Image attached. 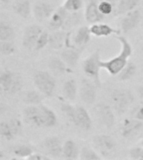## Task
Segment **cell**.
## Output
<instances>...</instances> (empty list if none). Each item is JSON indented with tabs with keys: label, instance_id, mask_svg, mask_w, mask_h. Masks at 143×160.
<instances>
[{
	"label": "cell",
	"instance_id": "ba28073f",
	"mask_svg": "<svg viewBox=\"0 0 143 160\" xmlns=\"http://www.w3.org/2000/svg\"><path fill=\"white\" fill-rule=\"evenodd\" d=\"M42 32L43 28L39 25L32 24L28 26L24 29V32L23 34V47L28 50L34 48L38 38Z\"/></svg>",
	"mask_w": 143,
	"mask_h": 160
},
{
	"label": "cell",
	"instance_id": "5b68a950",
	"mask_svg": "<svg viewBox=\"0 0 143 160\" xmlns=\"http://www.w3.org/2000/svg\"><path fill=\"white\" fill-rule=\"evenodd\" d=\"M134 101V96L130 90L115 89L110 94V102L118 114H124Z\"/></svg>",
	"mask_w": 143,
	"mask_h": 160
},
{
	"label": "cell",
	"instance_id": "277c9868",
	"mask_svg": "<svg viewBox=\"0 0 143 160\" xmlns=\"http://www.w3.org/2000/svg\"><path fill=\"white\" fill-rule=\"evenodd\" d=\"M34 84L45 97H51L55 92L56 81L53 75L46 71H37L33 78Z\"/></svg>",
	"mask_w": 143,
	"mask_h": 160
},
{
	"label": "cell",
	"instance_id": "8fae6325",
	"mask_svg": "<svg viewBox=\"0 0 143 160\" xmlns=\"http://www.w3.org/2000/svg\"><path fill=\"white\" fill-rule=\"evenodd\" d=\"M93 143L104 153L112 152L116 147V142L112 137L106 134H98L93 137Z\"/></svg>",
	"mask_w": 143,
	"mask_h": 160
},
{
	"label": "cell",
	"instance_id": "ab89813d",
	"mask_svg": "<svg viewBox=\"0 0 143 160\" xmlns=\"http://www.w3.org/2000/svg\"><path fill=\"white\" fill-rule=\"evenodd\" d=\"M9 122L10 127L12 129V132L14 135V137H16L17 135H19L22 131V122L18 118H13L8 121Z\"/></svg>",
	"mask_w": 143,
	"mask_h": 160
},
{
	"label": "cell",
	"instance_id": "e575fe53",
	"mask_svg": "<svg viewBox=\"0 0 143 160\" xmlns=\"http://www.w3.org/2000/svg\"><path fill=\"white\" fill-rule=\"evenodd\" d=\"M82 6L83 0H66L63 4V7L70 12L80 11Z\"/></svg>",
	"mask_w": 143,
	"mask_h": 160
},
{
	"label": "cell",
	"instance_id": "ffe728a7",
	"mask_svg": "<svg viewBox=\"0 0 143 160\" xmlns=\"http://www.w3.org/2000/svg\"><path fill=\"white\" fill-rule=\"evenodd\" d=\"M80 149L76 142L73 140H66L63 143L62 157L65 159H77L80 158Z\"/></svg>",
	"mask_w": 143,
	"mask_h": 160
},
{
	"label": "cell",
	"instance_id": "7a4b0ae2",
	"mask_svg": "<svg viewBox=\"0 0 143 160\" xmlns=\"http://www.w3.org/2000/svg\"><path fill=\"white\" fill-rule=\"evenodd\" d=\"M100 62L101 59L100 50L93 52L90 56L85 58L82 62L83 72L89 78L92 80V82L98 88H100L101 85L100 77V71L101 68Z\"/></svg>",
	"mask_w": 143,
	"mask_h": 160
},
{
	"label": "cell",
	"instance_id": "d4e9b609",
	"mask_svg": "<svg viewBox=\"0 0 143 160\" xmlns=\"http://www.w3.org/2000/svg\"><path fill=\"white\" fill-rule=\"evenodd\" d=\"M67 33H65L64 31L56 30L54 31L52 34L50 36V42L49 45L53 49H60L64 47L65 44V40H66Z\"/></svg>",
	"mask_w": 143,
	"mask_h": 160
},
{
	"label": "cell",
	"instance_id": "836d02e7",
	"mask_svg": "<svg viewBox=\"0 0 143 160\" xmlns=\"http://www.w3.org/2000/svg\"><path fill=\"white\" fill-rule=\"evenodd\" d=\"M0 135L6 140H12L14 137L8 121H2L0 122Z\"/></svg>",
	"mask_w": 143,
	"mask_h": 160
},
{
	"label": "cell",
	"instance_id": "7402d4cb",
	"mask_svg": "<svg viewBox=\"0 0 143 160\" xmlns=\"http://www.w3.org/2000/svg\"><path fill=\"white\" fill-rule=\"evenodd\" d=\"M13 10L19 17L28 18L31 15L32 7L29 0H16L13 4Z\"/></svg>",
	"mask_w": 143,
	"mask_h": 160
},
{
	"label": "cell",
	"instance_id": "4dcf8cb0",
	"mask_svg": "<svg viewBox=\"0 0 143 160\" xmlns=\"http://www.w3.org/2000/svg\"><path fill=\"white\" fill-rule=\"evenodd\" d=\"M61 110L68 118V119L72 122L73 124L75 125L76 122V107L73 106L67 102H61Z\"/></svg>",
	"mask_w": 143,
	"mask_h": 160
},
{
	"label": "cell",
	"instance_id": "74e56055",
	"mask_svg": "<svg viewBox=\"0 0 143 160\" xmlns=\"http://www.w3.org/2000/svg\"><path fill=\"white\" fill-rule=\"evenodd\" d=\"M98 7H99L100 12L105 16L110 15V13H112L114 9H115V5L113 4L111 2H110L109 0H102L98 4Z\"/></svg>",
	"mask_w": 143,
	"mask_h": 160
},
{
	"label": "cell",
	"instance_id": "6da1fadb",
	"mask_svg": "<svg viewBox=\"0 0 143 160\" xmlns=\"http://www.w3.org/2000/svg\"><path fill=\"white\" fill-rule=\"evenodd\" d=\"M116 38L119 40V42L121 44V51L120 53L112 58L107 61H102L100 62L101 68H104L109 72V74L112 76H116L120 73V72L123 69V68L127 64L128 59L132 53V48L126 38L123 36L118 35Z\"/></svg>",
	"mask_w": 143,
	"mask_h": 160
},
{
	"label": "cell",
	"instance_id": "44dd1931",
	"mask_svg": "<svg viewBox=\"0 0 143 160\" xmlns=\"http://www.w3.org/2000/svg\"><path fill=\"white\" fill-rule=\"evenodd\" d=\"M90 28L86 26L80 27L75 32V36L73 38V43L78 48H85L90 39Z\"/></svg>",
	"mask_w": 143,
	"mask_h": 160
},
{
	"label": "cell",
	"instance_id": "4fadbf2b",
	"mask_svg": "<svg viewBox=\"0 0 143 160\" xmlns=\"http://www.w3.org/2000/svg\"><path fill=\"white\" fill-rule=\"evenodd\" d=\"M140 12L138 9H134L130 12L125 13V17L121 20V30L123 32H130L135 29L140 23Z\"/></svg>",
	"mask_w": 143,
	"mask_h": 160
},
{
	"label": "cell",
	"instance_id": "f6af8a7d",
	"mask_svg": "<svg viewBox=\"0 0 143 160\" xmlns=\"http://www.w3.org/2000/svg\"><path fill=\"white\" fill-rule=\"evenodd\" d=\"M10 2V0H0L1 4H8Z\"/></svg>",
	"mask_w": 143,
	"mask_h": 160
},
{
	"label": "cell",
	"instance_id": "52a82bcc",
	"mask_svg": "<svg viewBox=\"0 0 143 160\" xmlns=\"http://www.w3.org/2000/svg\"><path fill=\"white\" fill-rule=\"evenodd\" d=\"M23 116L25 122L36 127H45L44 114L40 105H28L24 109Z\"/></svg>",
	"mask_w": 143,
	"mask_h": 160
},
{
	"label": "cell",
	"instance_id": "c3c4849f",
	"mask_svg": "<svg viewBox=\"0 0 143 160\" xmlns=\"http://www.w3.org/2000/svg\"><path fill=\"white\" fill-rule=\"evenodd\" d=\"M142 51H143V44H142Z\"/></svg>",
	"mask_w": 143,
	"mask_h": 160
},
{
	"label": "cell",
	"instance_id": "d6a6232c",
	"mask_svg": "<svg viewBox=\"0 0 143 160\" xmlns=\"http://www.w3.org/2000/svg\"><path fill=\"white\" fill-rule=\"evenodd\" d=\"M80 158L82 160H100V156L92 148L83 147L80 149Z\"/></svg>",
	"mask_w": 143,
	"mask_h": 160
},
{
	"label": "cell",
	"instance_id": "603a6c76",
	"mask_svg": "<svg viewBox=\"0 0 143 160\" xmlns=\"http://www.w3.org/2000/svg\"><path fill=\"white\" fill-rule=\"evenodd\" d=\"M49 68L53 72L56 74H65L71 72L70 68L61 58L54 57L49 61Z\"/></svg>",
	"mask_w": 143,
	"mask_h": 160
},
{
	"label": "cell",
	"instance_id": "83f0119b",
	"mask_svg": "<svg viewBox=\"0 0 143 160\" xmlns=\"http://www.w3.org/2000/svg\"><path fill=\"white\" fill-rule=\"evenodd\" d=\"M41 92L34 90H30L24 94V97L23 98L24 102L28 105H40L42 103L44 97Z\"/></svg>",
	"mask_w": 143,
	"mask_h": 160
},
{
	"label": "cell",
	"instance_id": "8d00e7d4",
	"mask_svg": "<svg viewBox=\"0 0 143 160\" xmlns=\"http://www.w3.org/2000/svg\"><path fill=\"white\" fill-rule=\"evenodd\" d=\"M15 51V46L11 41H1L0 42V52L3 56L12 55Z\"/></svg>",
	"mask_w": 143,
	"mask_h": 160
},
{
	"label": "cell",
	"instance_id": "9c48e42d",
	"mask_svg": "<svg viewBox=\"0 0 143 160\" xmlns=\"http://www.w3.org/2000/svg\"><path fill=\"white\" fill-rule=\"evenodd\" d=\"M96 85L90 80L82 79L80 89V98L85 104L91 105L96 99Z\"/></svg>",
	"mask_w": 143,
	"mask_h": 160
},
{
	"label": "cell",
	"instance_id": "60d3db41",
	"mask_svg": "<svg viewBox=\"0 0 143 160\" xmlns=\"http://www.w3.org/2000/svg\"><path fill=\"white\" fill-rule=\"evenodd\" d=\"M129 154H130V158H132V159L143 160V146L134 147L130 148Z\"/></svg>",
	"mask_w": 143,
	"mask_h": 160
},
{
	"label": "cell",
	"instance_id": "7dc6e473",
	"mask_svg": "<svg viewBox=\"0 0 143 160\" xmlns=\"http://www.w3.org/2000/svg\"><path fill=\"white\" fill-rule=\"evenodd\" d=\"M140 137H141L143 138V133H142V134H141V136H140Z\"/></svg>",
	"mask_w": 143,
	"mask_h": 160
},
{
	"label": "cell",
	"instance_id": "cb8c5ba5",
	"mask_svg": "<svg viewBox=\"0 0 143 160\" xmlns=\"http://www.w3.org/2000/svg\"><path fill=\"white\" fill-rule=\"evenodd\" d=\"M77 82L74 78L66 80L63 85V93L66 99L69 101H75L77 96Z\"/></svg>",
	"mask_w": 143,
	"mask_h": 160
},
{
	"label": "cell",
	"instance_id": "f1b7e54d",
	"mask_svg": "<svg viewBox=\"0 0 143 160\" xmlns=\"http://www.w3.org/2000/svg\"><path fill=\"white\" fill-rule=\"evenodd\" d=\"M14 37V30L12 26L4 21L0 22V40L1 41H11Z\"/></svg>",
	"mask_w": 143,
	"mask_h": 160
},
{
	"label": "cell",
	"instance_id": "484cf974",
	"mask_svg": "<svg viewBox=\"0 0 143 160\" xmlns=\"http://www.w3.org/2000/svg\"><path fill=\"white\" fill-rule=\"evenodd\" d=\"M140 0H117L115 12L117 14H125L135 9Z\"/></svg>",
	"mask_w": 143,
	"mask_h": 160
},
{
	"label": "cell",
	"instance_id": "4316f807",
	"mask_svg": "<svg viewBox=\"0 0 143 160\" xmlns=\"http://www.w3.org/2000/svg\"><path fill=\"white\" fill-rule=\"evenodd\" d=\"M42 108L43 114H44V122H45V127L52 128L56 125L57 123V116L55 112L50 108L45 106L44 104H40Z\"/></svg>",
	"mask_w": 143,
	"mask_h": 160
},
{
	"label": "cell",
	"instance_id": "f35d334b",
	"mask_svg": "<svg viewBox=\"0 0 143 160\" xmlns=\"http://www.w3.org/2000/svg\"><path fill=\"white\" fill-rule=\"evenodd\" d=\"M80 21V17L79 15V12H70L69 15H68V18L66 21H65V23L64 25V27L66 28H70L75 27V25H77Z\"/></svg>",
	"mask_w": 143,
	"mask_h": 160
},
{
	"label": "cell",
	"instance_id": "3957f363",
	"mask_svg": "<svg viewBox=\"0 0 143 160\" xmlns=\"http://www.w3.org/2000/svg\"><path fill=\"white\" fill-rule=\"evenodd\" d=\"M0 86L6 94H15L22 89V78L17 72L4 70L0 74Z\"/></svg>",
	"mask_w": 143,
	"mask_h": 160
},
{
	"label": "cell",
	"instance_id": "ac0fdd59",
	"mask_svg": "<svg viewBox=\"0 0 143 160\" xmlns=\"http://www.w3.org/2000/svg\"><path fill=\"white\" fill-rule=\"evenodd\" d=\"M76 107V122L75 126L85 131H89L92 127V120L89 112L82 106Z\"/></svg>",
	"mask_w": 143,
	"mask_h": 160
},
{
	"label": "cell",
	"instance_id": "d590c367",
	"mask_svg": "<svg viewBox=\"0 0 143 160\" xmlns=\"http://www.w3.org/2000/svg\"><path fill=\"white\" fill-rule=\"evenodd\" d=\"M50 34L47 32V31L43 30V32H41V34L40 35V37L38 38L34 49L37 50V51H40V50L45 48L49 44V42H50Z\"/></svg>",
	"mask_w": 143,
	"mask_h": 160
},
{
	"label": "cell",
	"instance_id": "ee69618b",
	"mask_svg": "<svg viewBox=\"0 0 143 160\" xmlns=\"http://www.w3.org/2000/svg\"><path fill=\"white\" fill-rule=\"evenodd\" d=\"M138 94H139L140 98H142L143 99V85L140 86L139 88H138Z\"/></svg>",
	"mask_w": 143,
	"mask_h": 160
},
{
	"label": "cell",
	"instance_id": "f546056e",
	"mask_svg": "<svg viewBox=\"0 0 143 160\" xmlns=\"http://www.w3.org/2000/svg\"><path fill=\"white\" fill-rule=\"evenodd\" d=\"M135 71H136V66L135 63L132 62H128L127 64L123 68V69L117 76L120 81H127L135 75Z\"/></svg>",
	"mask_w": 143,
	"mask_h": 160
},
{
	"label": "cell",
	"instance_id": "5bb4252c",
	"mask_svg": "<svg viewBox=\"0 0 143 160\" xmlns=\"http://www.w3.org/2000/svg\"><path fill=\"white\" fill-rule=\"evenodd\" d=\"M69 13L70 12H68L63 6L58 8L49 20V27L50 29L53 31H56L64 27Z\"/></svg>",
	"mask_w": 143,
	"mask_h": 160
},
{
	"label": "cell",
	"instance_id": "8992f818",
	"mask_svg": "<svg viewBox=\"0 0 143 160\" xmlns=\"http://www.w3.org/2000/svg\"><path fill=\"white\" fill-rule=\"evenodd\" d=\"M41 148L44 153L49 156L51 159L62 156L63 144L60 138L56 136H50L45 138L41 142Z\"/></svg>",
	"mask_w": 143,
	"mask_h": 160
},
{
	"label": "cell",
	"instance_id": "9a60e30c",
	"mask_svg": "<svg viewBox=\"0 0 143 160\" xmlns=\"http://www.w3.org/2000/svg\"><path fill=\"white\" fill-rule=\"evenodd\" d=\"M98 118L103 125L106 128H111L115 124V114L112 108L109 105L105 103H101L98 105L96 108Z\"/></svg>",
	"mask_w": 143,
	"mask_h": 160
},
{
	"label": "cell",
	"instance_id": "7c38bea8",
	"mask_svg": "<svg viewBox=\"0 0 143 160\" xmlns=\"http://www.w3.org/2000/svg\"><path fill=\"white\" fill-rule=\"evenodd\" d=\"M143 128V122L141 120L133 118V119L124 120L121 128V134L125 138H130L135 134H137Z\"/></svg>",
	"mask_w": 143,
	"mask_h": 160
},
{
	"label": "cell",
	"instance_id": "30bf717a",
	"mask_svg": "<svg viewBox=\"0 0 143 160\" xmlns=\"http://www.w3.org/2000/svg\"><path fill=\"white\" fill-rule=\"evenodd\" d=\"M54 12V6L49 2L45 1H38L33 7L34 16L39 22H43L48 18H50Z\"/></svg>",
	"mask_w": 143,
	"mask_h": 160
},
{
	"label": "cell",
	"instance_id": "b9f144b4",
	"mask_svg": "<svg viewBox=\"0 0 143 160\" xmlns=\"http://www.w3.org/2000/svg\"><path fill=\"white\" fill-rule=\"evenodd\" d=\"M132 115L133 118L143 121V102H141L140 104H139L134 108Z\"/></svg>",
	"mask_w": 143,
	"mask_h": 160
},
{
	"label": "cell",
	"instance_id": "d6986e66",
	"mask_svg": "<svg viewBox=\"0 0 143 160\" xmlns=\"http://www.w3.org/2000/svg\"><path fill=\"white\" fill-rule=\"evenodd\" d=\"M90 30L91 34L95 37H108L112 34H120V31L113 28L110 25L101 23V22H96L94 24H91L90 27Z\"/></svg>",
	"mask_w": 143,
	"mask_h": 160
},
{
	"label": "cell",
	"instance_id": "2e32d148",
	"mask_svg": "<svg viewBox=\"0 0 143 160\" xmlns=\"http://www.w3.org/2000/svg\"><path fill=\"white\" fill-rule=\"evenodd\" d=\"M84 48H66L60 52V58L70 68L75 67L79 62Z\"/></svg>",
	"mask_w": 143,
	"mask_h": 160
},
{
	"label": "cell",
	"instance_id": "7bdbcfd3",
	"mask_svg": "<svg viewBox=\"0 0 143 160\" xmlns=\"http://www.w3.org/2000/svg\"><path fill=\"white\" fill-rule=\"evenodd\" d=\"M29 160H50L51 159L49 156H47L45 153H39V152H34L32 155H30L28 158Z\"/></svg>",
	"mask_w": 143,
	"mask_h": 160
},
{
	"label": "cell",
	"instance_id": "1f68e13d",
	"mask_svg": "<svg viewBox=\"0 0 143 160\" xmlns=\"http://www.w3.org/2000/svg\"><path fill=\"white\" fill-rule=\"evenodd\" d=\"M34 149L30 146L28 145L21 144L16 146L13 149V153L18 158H23V159H28V158L30 155L34 153Z\"/></svg>",
	"mask_w": 143,
	"mask_h": 160
},
{
	"label": "cell",
	"instance_id": "bcb514c9",
	"mask_svg": "<svg viewBox=\"0 0 143 160\" xmlns=\"http://www.w3.org/2000/svg\"><path fill=\"white\" fill-rule=\"evenodd\" d=\"M140 145H141V146H143V139H142V141L140 142Z\"/></svg>",
	"mask_w": 143,
	"mask_h": 160
},
{
	"label": "cell",
	"instance_id": "e0dca14e",
	"mask_svg": "<svg viewBox=\"0 0 143 160\" xmlns=\"http://www.w3.org/2000/svg\"><path fill=\"white\" fill-rule=\"evenodd\" d=\"M85 21L90 23L94 24L96 22H100L104 18L105 15L100 12L97 2L95 1H90L87 4L85 10Z\"/></svg>",
	"mask_w": 143,
	"mask_h": 160
}]
</instances>
